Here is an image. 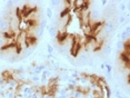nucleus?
I'll return each mask as SVG.
<instances>
[{
	"label": "nucleus",
	"instance_id": "1a4fd4ad",
	"mask_svg": "<svg viewBox=\"0 0 130 98\" xmlns=\"http://www.w3.org/2000/svg\"><path fill=\"white\" fill-rule=\"evenodd\" d=\"M46 16H47L48 19H52V18H53V10H52L50 7H48V8L46 9Z\"/></svg>",
	"mask_w": 130,
	"mask_h": 98
},
{
	"label": "nucleus",
	"instance_id": "6e6552de",
	"mask_svg": "<svg viewBox=\"0 0 130 98\" xmlns=\"http://www.w3.org/2000/svg\"><path fill=\"white\" fill-rule=\"evenodd\" d=\"M129 36H130V33H126V31H122V33H120V40L121 41H127V40H129Z\"/></svg>",
	"mask_w": 130,
	"mask_h": 98
},
{
	"label": "nucleus",
	"instance_id": "4468645a",
	"mask_svg": "<svg viewBox=\"0 0 130 98\" xmlns=\"http://www.w3.org/2000/svg\"><path fill=\"white\" fill-rule=\"evenodd\" d=\"M49 5H50V8H56V7H58L59 5H60V1H58V0H50L49 1Z\"/></svg>",
	"mask_w": 130,
	"mask_h": 98
},
{
	"label": "nucleus",
	"instance_id": "a211bd4d",
	"mask_svg": "<svg viewBox=\"0 0 130 98\" xmlns=\"http://www.w3.org/2000/svg\"><path fill=\"white\" fill-rule=\"evenodd\" d=\"M67 84H70V85H75L76 87H77V85H78L77 80H76V79H72V78H69L68 80H67Z\"/></svg>",
	"mask_w": 130,
	"mask_h": 98
},
{
	"label": "nucleus",
	"instance_id": "aec40b11",
	"mask_svg": "<svg viewBox=\"0 0 130 98\" xmlns=\"http://www.w3.org/2000/svg\"><path fill=\"white\" fill-rule=\"evenodd\" d=\"M5 3H6V8H10V7H12L16 2H15V1H11V0H8V1H6Z\"/></svg>",
	"mask_w": 130,
	"mask_h": 98
},
{
	"label": "nucleus",
	"instance_id": "dca6fc26",
	"mask_svg": "<svg viewBox=\"0 0 130 98\" xmlns=\"http://www.w3.org/2000/svg\"><path fill=\"white\" fill-rule=\"evenodd\" d=\"M67 94H68V89L66 88V87H60V88H59V94L58 95L65 96V95H67Z\"/></svg>",
	"mask_w": 130,
	"mask_h": 98
},
{
	"label": "nucleus",
	"instance_id": "f8f14e48",
	"mask_svg": "<svg viewBox=\"0 0 130 98\" xmlns=\"http://www.w3.org/2000/svg\"><path fill=\"white\" fill-rule=\"evenodd\" d=\"M126 21H127V18H126V16H125L124 13H121L120 16H119V18H118V22L120 23V25H125V23H126Z\"/></svg>",
	"mask_w": 130,
	"mask_h": 98
},
{
	"label": "nucleus",
	"instance_id": "6ab92c4d",
	"mask_svg": "<svg viewBox=\"0 0 130 98\" xmlns=\"http://www.w3.org/2000/svg\"><path fill=\"white\" fill-rule=\"evenodd\" d=\"M48 82H49V79H47L46 77H41V76H40V82H39L41 84V85H47Z\"/></svg>",
	"mask_w": 130,
	"mask_h": 98
},
{
	"label": "nucleus",
	"instance_id": "39448f33",
	"mask_svg": "<svg viewBox=\"0 0 130 98\" xmlns=\"http://www.w3.org/2000/svg\"><path fill=\"white\" fill-rule=\"evenodd\" d=\"M69 12H70V8H69V7H67V8H65L63 10H61L60 13H59V19H63L66 17H68Z\"/></svg>",
	"mask_w": 130,
	"mask_h": 98
},
{
	"label": "nucleus",
	"instance_id": "ddd939ff",
	"mask_svg": "<svg viewBox=\"0 0 130 98\" xmlns=\"http://www.w3.org/2000/svg\"><path fill=\"white\" fill-rule=\"evenodd\" d=\"M30 80L32 82H35V84H38V82H40V76L38 75H31L30 76Z\"/></svg>",
	"mask_w": 130,
	"mask_h": 98
},
{
	"label": "nucleus",
	"instance_id": "412c9836",
	"mask_svg": "<svg viewBox=\"0 0 130 98\" xmlns=\"http://www.w3.org/2000/svg\"><path fill=\"white\" fill-rule=\"evenodd\" d=\"M127 9V6H126V5H125V3H122L121 2L120 5H119V10H120V11H122V13L125 12V10Z\"/></svg>",
	"mask_w": 130,
	"mask_h": 98
},
{
	"label": "nucleus",
	"instance_id": "9d476101",
	"mask_svg": "<svg viewBox=\"0 0 130 98\" xmlns=\"http://www.w3.org/2000/svg\"><path fill=\"white\" fill-rule=\"evenodd\" d=\"M111 51H112V49H111V46L108 44V45H106V46L104 47V54L106 56H109L111 54Z\"/></svg>",
	"mask_w": 130,
	"mask_h": 98
},
{
	"label": "nucleus",
	"instance_id": "2eb2a0df",
	"mask_svg": "<svg viewBox=\"0 0 130 98\" xmlns=\"http://www.w3.org/2000/svg\"><path fill=\"white\" fill-rule=\"evenodd\" d=\"M47 23H48V20H47V18H43V19L39 22V28H41V29H46Z\"/></svg>",
	"mask_w": 130,
	"mask_h": 98
},
{
	"label": "nucleus",
	"instance_id": "bb28decb",
	"mask_svg": "<svg viewBox=\"0 0 130 98\" xmlns=\"http://www.w3.org/2000/svg\"><path fill=\"white\" fill-rule=\"evenodd\" d=\"M83 98H87V97H83Z\"/></svg>",
	"mask_w": 130,
	"mask_h": 98
},
{
	"label": "nucleus",
	"instance_id": "a878e982",
	"mask_svg": "<svg viewBox=\"0 0 130 98\" xmlns=\"http://www.w3.org/2000/svg\"><path fill=\"white\" fill-rule=\"evenodd\" d=\"M100 69L104 71V69H106V68H104V64H100Z\"/></svg>",
	"mask_w": 130,
	"mask_h": 98
},
{
	"label": "nucleus",
	"instance_id": "f257e3e1",
	"mask_svg": "<svg viewBox=\"0 0 130 98\" xmlns=\"http://www.w3.org/2000/svg\"><path fill=\"white\" fill-rule=\"evenodd\" d=\"M10 30V22L9 18H3L0 17V31L1 33H6Z\"/></svg>",
	"mask_w": 130,
	"mask_h": 98
},
{
	"label": "nucleus",
	"instance_id": "423d86ee",
	"mask_svg": "<svg viewBox=\"0 0 130 98\" xmlns=\"http://www.w3.org/2000/svg\"><path fill=\"white\" fill-rule=\"evenodd\" d=\"M49 64L51 65L52 69H56V70L60 69V62L57 61L56 59H51V60H49Z\"/></svg>",
	"mask_w": 130,
	"mask_h": 98
},
{
	"label": "nucleus",
	"instance_id": "7ed1b4c3",
	"mask_svg": "<svg viewBox=\"0 0 130 98\" xmlns=\"http://www.w3.org/2000/svg\"><path fill=\"white\" fill-rule=\"evenodd\" d=\"M129 52H125V51H122L120 54V60L122 61V64H125L126 65V67L128 68V66H129Z\"/></svg>",
	"mask_w": 130,
	"mask_h": 98
},
{
	"label": "nucleus",
	"instance_id": "0eeeda50",
	"mask_svg": "<svg viewBox=\"0 0 130 98\" xmlns=\"http://www.w3.org/2000/svg\"><path fill=\"white\" fill-rule=\"evenodd\" d=\"M58 51H59V54L60 55H62V56H68V49L66 48L65 46H62V45H59L58 46Z\"/></svg>",
	"mask_w": 130,
	"mask_h": 98
},
{
	"label": "nucleus",
	"instance_id": "b1692460",
	"mask_svg": "<svg viewBox=\"0 0 130 98\" xmlns=\"http://www.w3.org/2000/svg\"><path fill=\"white\" fill-rule=\"evenodd\" d=\"M125 31H126V33H130V27H129V25H127V26H126V29H125Z\"/></svg>",
	"mask_w": 130,
	"mask_h": 98
},
{
	"label": "nucleus",
	"instance_id": "4be33fe9",
	"mask_svg": "<svg viewBox=\"0 0 130 98\" xmlns=\"http://www.w3.org/2000/svg\"><path fill=\"white\" fill-rule=\"evenodd\" d=\"M46 58L48 59V60H51V59H53V55H50V54H47V55H46Z\"/></svg>",
	"mask_w": 130,
	"mask_h": 98
},
{
	"label": "nucleus",
	"instance_id": "f3484780",
	"mask_svg": "<svg viewBox=\"0 0 130 98\" xmlns=\"http://www.w3.org/2000/svg\"><path fill=\"white\" fill-rule=\"evenodd\" d=\"M47 51H48V54H50V55H53V52H55V49H53V47H52L50 44H47Z\"/></svg>",
	"mask_w": 130,
	"mask_h": 98
},
{
	"label": "nucleus",
	"instance_id": "393cba45",
	"mask_svg": "<svg viewBox=\"0 0 130 98\" xmlns=\"http://www.w3.org/2000/svg\"><path fill=\"white\" fill-rule=\"evenodd\" d=\"M56 98H69V96H68V95H65V96H60V95H58Z\"/></svg>",
	"mask_w": 130,
	"mask_h": 98
},
{
	"label": "nucleus",
	"instance_id": "5701e85b",
	"mask_svg": "<svg viewBox=\"0 0 130 98\" xmlns=\"http://www.w3.org/2000/svg\"><path fill=\"white\" fill-rule=\"evenodd\" d=\"M101 6H104V7H106V6H107V3H108V1H107V0H102V1H101Z\"/></svg>",
	"mask_w": 130,
	"mask_h": 98
},
{
	"label": "nucleus",
	"instance_id": "9b49d317",
	"mask_svg": "<svg viewBox=\"0 0 130 98\" xmlns=\"http://www.w3.org/2000/svg\"><path fill=\"white\" fill-rule=\"evenodd\" d=\"M116 48H117L119 51H124V41L118 40L117 43H116Z\"/></svg>",
	"mask_w": 130,
	"mask_h": 98
},
{
	"label": "nucleus",
	"instance_id": "cd10ccee",
	"mask_svg": "<svg viewBox=\"0 0 130 98\" xmlns=\"http://www.w3.org/2000/svg\"><path fill=\"white\" fill-rule=\"evenodd\" d=\"M3 98H6V97H3Z\"/></svg>",
	"mask_w": 130,
	"mask_h": 98
},
{
	"label": "nucleus",
	"instance_id": "20e7f679",
	"mask_svg": "<svg viewBox=\"0 0 130 98\" xmlns=\"http://www.w3.org/2000/svg\"><path fill=\"white\" fill-rule=\"evenodd\" d=\"M47 29H48V33H49V36L51 37V38H56L57 37V33H58V30H57V26H47L46 27Z\"/></svg>",
	"mask_w": 130,
	"mask_h": 98
},
{
	"label": "nucleus",
	"instance_id": "f03ea898",
	"mask_svg": "<svg viewBox=\"0 0 130 98\" xmlns=\"http://www.w3.org/2000/svg\"><path fill=\"white\" fill-rule=\"evenodd\" d=\"M114 30V21H107V22H104V27H102V33H104L106 36L110 35Z\"/></svg>",
	"mask_w": 130,
	"mask_h": 98
}]
</instances>
